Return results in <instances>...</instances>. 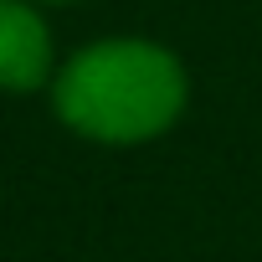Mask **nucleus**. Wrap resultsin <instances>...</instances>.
Here are the masks:
<instances>
[{
  "instance_id": "nucleus-1",
  "label": "nucleus",
  "mask_w": 262,
  "mask_h": 262,
  "mask_svg": "<svg viewBox=\"0 0 262 262\" xmlns=\"http://www.w3.org/2000/svg\"><path fill=\"white\" fill-rule=\"evenodd\" d=\"M185 82L170 52L149 41L88 47L57 82V108L72 128L108 144L149 139L180 113Z\"/></svg>"
},
{
  "instance_id": "nucleus-2",
  "label": "nucleus",
  "mask_w": 262,
  "mask_h": 262,
  "mask_svg": "<svg viewBox=\"0 0 262 262\" xmlns=\"http://www.w3.org/2000/svg\"><path fill=\"white\" fill-rule=\"evenodd\" d=\"M47 67H52L47 26L21 0H0V88H36Z\"/></svg>"
}]
</instances>
